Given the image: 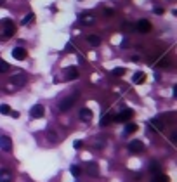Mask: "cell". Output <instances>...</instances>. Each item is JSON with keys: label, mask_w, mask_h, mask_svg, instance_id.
I'll use <instances>...</instances> for the list:
<instances>
[{"label": "cell", "mask_w": 177, "mask_h": 182, "mask_svg": "<svg viewBox=\"0 0 177 182\" xmlns=\"http://www.w3.org/2000/svg\"><path fill=\"white\" fill-rule=\"evenodd\" d=\"M4 26L5 28H2V26H0V33H2V37H12V35L16 33V26H14V23H11L9 21V19H4Z\"/></svg>", "instance_id": "1"}, {"label": "cell", "mask_w": 177, "mask_h": 182, "mask_svg": "<svg viewBox=\"0 0 177 182\" xmlns=\"http://www.w3.org/2000/svg\"><path fill=\"white\" fill-rule=\"evenodd\" d=\"M132 115H134V111L127 108V109H123V111H122L120 115H117V116H115L113 120H115V122H120V123H122V122H128V120L132 118Z\"/></svg>", "instance_id": "2"}, {"label": "cell", "mask_w": 177, "mask_h": 182, "mask_svg": "<svg viewBox=\"0 0 177 182\" xmlns=\"http://www.w3.org/2000/svg\"><path fill=\"white\" fill-rule=\"evenodd\" d=\"M136 28H137V31H141V33H149L153 26H151V23L148 21V19H141V21L137 23Z\"/></svg>", "instance_id": "3"}, {"label": "cell", "mask_w": 177, "mask_h": 182, "mask_svg": "<svg viewBox=\"0 0 177 182\" xmlns=\"http://www.w3.org/2000/svg\"><path fill=\"white\" fill-rule=\"evenodd\" d=\"M44 113H45V108H44L42 104H35L33 108L30 109L31 118H42V116H44Z\"/></svg>", "instance_id": "4"}, {"label": "cell", "mask_w": 177, "mask_h": 182, "mask_svg": "<svg viewBox=\"0 0 177 182\" xmlns=\"http://www.w3.org/2000/svg\"><path fill=\"white\" fill-rule=\"evenodd\" d=\"M11 83H14L16 87H23L24 83H26V76H24V73L12 75V76H11Z\"/></svg>", "instance_id": "5"}, {"label": "cell", "mask_w": 177, "mask_h": 182, "mask_svg": "<svg viewBox=\"0 0 177 182\" xmlns=\"http://www.w3.org/2000/svg\"><path fill=\"white\" fill-rule=\"evenodd\" d=\"M128 151L130 153H143L144 151V144L141 141H130L128 142Z\"/></svg>", "instance_id": "6"}, {"label": "cell", "mask_w": 177, "mask_h": 182, "mask_svg": "<svg viewBox=\"0 0 177 182\" xmlns=\"http://www.w3.org/2000/svg\"><path fill=\"white\" fill-rule=\"evenodd\" d=\"M85 170L91 177H97L99 175V167H97V163H94V161H89V163L85 165Z\"/></svg>", "instance_id": "7"}, {"label": "cell", "mask_w": 177, "mask_h": 182, "mask_svg": "<svg viewBox=\"0 0 177 182\" xmlns=\"http://www.w3.org/2000/svg\"><path fill=\"white\" fill-rule=\"evenodd\" d=\"M26 56H28V52L24 50L23 47H16L14 50H12V57L18 59V61H24V59H26Z\"/></svg>", "instance_id": "8"}, {"label": "cell", "mask_w": 177, "mask_h": 182, "mask_svg": "<svg viewBox=\"0 0 177 182\" xmlns=\"http://www.w3.org/2000/svg\"><path fill=\"white\" fill-rule=\"evenodd\" d=\"M0 148H2V151H11V149H12L11 137H7V135H2V137H0Z\"/></svg>", "instance_id": "9"}, {"label": "cell", "mask_w": 177, "mask_h": 182, "mask_svg": "<svg viewBox=\"0 0 177 182\" xmlns=\"http://www.w3.org/2000/svg\"><path fill=\"white\" fill-rule=\"evenodd\" d=\"M73 102H75L73 97H66V99H63L59 102V109H61V111H68V109L73 106Z\"/></svg>", "instance_id": "10"}, {"label": "cell", "mask_w": 177, "mask_h": 182, "mask_svg": "<svg viewBox=\"0 0 177 182\" xmlns=\"http://www.w3.org/2000/svg\"><path fill=\"white\" fill-rule=\"evenodd\" d=\"M94 21H96L94 14H89V12L80 14V23H82V24H94Z\"/></svg>", "instance_id": "11"}, {"label": "cell", "mask_w": 177, "mask_h": 182, "mask_svg": "<svg viewBox=\"0 0 177 182\" xmlns=\"http://www.w3.org/2000/svg\"><path fill=\"white\" fill-rule=\"evenodd\" d=\"M78 116H80L82 122H91V120H92V111L89 108H82V109H80V113H78Z\"/></svg>", "instance_id": "12"}, {"label": "cell", "mask_w": 177, "mask_h": 182, "mask_svg": "<svg viewBox=\"0 0 177 182\" xmlns=\"http://www.w3.org/2000/svg\"><path fill=\"white\" fill-rule=\"evenodd\" d=\"M75 78H78V70L75 66H70L66 70V80H75Z\"/></svg>", "instance_id": "13"}, {"label": "cell", "mask_w": 177, "mask_h": 182, "mask_svg": "<svg viewBox=\"0 0 177 182\" xmlns=\"http://www.w3.org/2000/svg\"><path fill=\"white\" fill-rule=\"evenodd\" d=\"M12 180V175H11V170H0V182H11Z\"/></svg>", "instance_id": "14"}, {"label": "cell", "mask_w": 177, "mask_h": 182, "mask_svg": "<svg viewBox=\"0 0 177 182\" xmlns=\"http://www.w3.org/2000/svg\"><path fill=\"white\" fill-rule=\"evenodd\" d=\"M87 40H89V44H91V45H94V47H99V45H101V38H99L97 35H89Z\"/></svg>", "instance_id": "15"}, {"label": "cell", "mask_w": 177, "mask_h": 182, "mask_svg": "<svg viewBox=\"0 0 177 182\" xmlns=\"http://www.w3.org/2000/svg\"><path fill=\"white\" fill-rule=\"evenodd\" d=\"M113 118H115V116L111 115V113H108V115H104V116H102V118H101V125H102V127L109 125V123L113 122Z\"/></svg>", "instance_id": "16"}, {"label": "cell", "mask_w": 177, "mask_h": 182, "mask_svg": "<svg viewBox=\"0 0 177 182\" xmlns=\"http://www.w3.org/2000/svg\"><path fill=\"white\" fill-rule=\"evenodd\" d=\"M132 80H134V83H143L144 80H146V75L139 71V73H136L134 76H132Z\"/></svg>", "instance_id": "17"}, {"label": "cell", "mask_w": 177, "mask_h": 182, "mask_svg": "<svg viewBox=\"0 0 177 182\" xmlns=\"http://www.w3.org/2000/svg\"><path fill=\"white\" fill-rule=\"evenodd\" d=\"M137 128H139V127H137L136 123H127V127H125V134H134V132H137Z\"/></svg>", "instance_id": "18"}, {"label": "cell", "mask_w": 177, "mask_h": 182, "mask_svg": "<svg viewBox=\"0 0 177 182\" xmlns=\"http://www.w3.org/2000/svg\"><path fill=\"white\" fill-rule=\"evenodd\" d=\"M151 182H170V179L163 174H158V175H154V179Z\"/></svg>", "instance_id": "19"}, {"label": "cell", "mask_w": 177, "mask_h": 182, "mask_svg": "<svg viewBox=\"0 0 177 182\" xmlns=\"http://www.w3.org/2000/svg\"><path fill=\"white\" fill-rule=\"evenodd\" d=\"M11 111L12 109L9 108L7 104H0V113H2V115H11Z\"/></svg>", "instance_id": "20"}, {"label": "cell", "mask_w": 177, "mask_h": 182, "mask_svg": "<svg viewBox=\"0 0 177 182\" xmlns=\"http://www.w3.org/2000/svg\"><path fill=\"white\" fill-rule=\"evenodd\" d=\"M71 174H73V177H80V174H82V168L76 167V165H73V167H71Z\"/></svg>", "instance_id": "21"}, {"label": "cell", "mask_w": 177, "mask_h": 182, "mask_svg": "<svg viewBox=\"0 0 177 182\" xmlns=\"http://www.w3.org/2000/svg\"><path fill=\"white\" fill-rule=\"evenodd\" d=\"M149 168H151V172H153V174H156V175L160 174V170H162V168H160V165L156 163V161H154V163H151Z\"/></svg>", "instance_id": "22"}, {"label": "cell", "mask_w": 177, "mask_h": 182, "mask_svg": "<svg viewBox=\"0 0 177 182\" xmlns=\"http://www.w3.org/2000/svg\"><path fill=\"white\" fill-rule=\"evenodd\" d=\"M111 73H113L115 76H123V75H125V70H123V68H115Z\"/></svg>", "instance_id": "23"}, {"label": "cell", "mask_w": 177, "mask_h": 182, "mask_svg": "<svg viewBox=\"0 0 177 182\" xmlns=\"http://www.w3.org/2000/svg\"><path fill=\"white\" fill-rule=\"evenodd\" d=\"M7 70H11V68H9V64L5 63V61H2V59H0V73H5Z\"/></svg>", "instance_id": "24"}, {"label": "cell", "mask_w": 177, "mask_h": 182, "mask_svg": "<svg viewBox=\"0 0 177 182\" xmlns=\"http://www.w3.org/2000/svg\"><path fill=\"white\" fill-rule=\"evenodd\" d=\"M33 19H35V16H33V14H28L26 18L23 19V24H30V23L33 21Z\"/></svg>", "instance_id": "25"}, {"label": "cell", "mask_w": 177, "mask_h": 182, "mask_svg": "<svg viewBox=\"0 0 177 182\" xmlns=\"http://www.w3.org/2000/svg\"><path fill=\"white\" fill-rule=\"evenodd\" d=\"M122 30H123V31H132V24H130V23H125Z\"/></svg>", "instance_id": "26"}, {"label": "cell", "mask_w": 177, "mask_h": 182, "mask_svg": "<svg viewBox=\"0 0 177 182\" xmlns=\"http://www.w3.org/2000/svg\"><path fill=\"white\" fill-rule=\"evenodd\" d=\"M104 16H106V18H108V16L111 18V16H115V12L111 11V9H104Z\"/></svg>", "instance_id": "27"}, {"label": "cell", "mask_w": 177, "mask_h": 182, "mask_svg": "<svg viewBox=\"0 0 177 182\" xmlns=\"http://www.w3.org/2000/svg\"><path fill=\"white\" fill-rule=\"evenodd\" d=\"M73 148L80 149V148H82V141H75V142H73Z\"/></svg>", "instance_id": "28"}, {"label": "cell", "mask_w": 177, "mask_h": 182, "mask_svg": "<svg viewBox=\"0 0 177 182\" xmlns=\"http://www.w3.org/2000/svg\"><path fill=\"white\" fill-rule=\"evenodd\" d=\"M47 135H49L50 141H56V134H54V132H50V130H49V132H47Z\"/></svg>", "instance_id": "29"}, {"label": "cell", "mask_w": 177, "mask_h": 182, "mask_svg": "<svg viewBox=\"0 0 177 182\" xmlns=\"http://www.w3.org/2000/svg\"><path fill=\"white\" fill-rule=\"evenodd\" d=\"M154 14L162 16V14H163V9H162V7H156V9H154Z\"/></svg>", "instance_id": "30"}, {"label": "cell", "mask_w": 177, "mask_h": 182, "mask_svg": "<svg viewBox=\"0 0 177 182\" xmlns=\"http://www.w3.org/2000/svg\"><path fill=\"white\" fill-rule=\"evenodd\" d=\"M66 52H73V45H71V44L66 45Z\"/></svg>", "instance_id": "31"}, {"label": "cell", "mask_w": 177, "mask_h": 182, "mask_svg": "<svg viewBox=\"0 0 177 182\" xmlns=\"http://www.w3.org/2000/svg\"><path fill=\"white\" fill-rule=\"evenodd\" d=\"M11 115L14 116V118H19V113L18 111H11Z\"/></svg>", "instance_id": "32"}, {"label": "cell", "mask_w": 177, "mask_h": 182, "mask_svg": "<svg viewBox=\"0 0 177 182\" xmlns=\"http://www.w3.org/2000/svg\"><path fill=\"white\" fill-rule=\"evenodd\" d=\"M78 61H80V63H85V59H83V56H82V54H78Z\"/></svg>", "instance_id": "33"}, {"label": "cell", "mask_w": 177, "mask_h": 182, "mask_svg": "<svg viewBox=\"0 0 177 182\" xmlns=\"http://www.w3.org/2000/svg\"><path fill=\"white\" fill-rule=\"evenodd\" d=\"M4 2H5V0H0V5H2V4H4Z\"/></svg>", "instance_id": "34"}]
</instances>
